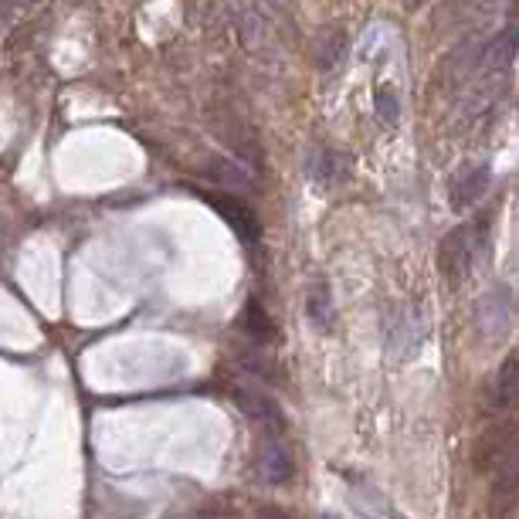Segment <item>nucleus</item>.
I'll list each match as a JSON object with an SVG mask.
<instances>
[{
	"instance_id": "nucleus-1",
	"label": "nucleus",
	"mask_w": 519,
	"mask_h": 519,
	"mask_svg": "<svg viewBox=\"0 0 519 519\" xmlns=\"http://www.w3.org/2000/svg\"><path fill=\"white\" fill-rule=\"evenodd\" d=\"M431 333L428 313L425 306L418 302H408V306L394 309L391 316L384 319V346H387V357L391 360H411L421 353Z\"/></svg>"
},
{
	"instance_id": "nucleus-2",
	"label": "nucleus",
	"mask_w": 519,
	"mask_h": 519,
	"mask_svg": "<svg viewBox=\"0 0 519 519\" xmlns=\"http://www.w3.org/2000/svg\"><path fill=\"white\" fill-rule=\"evenodd\" d=\"M479 252H482V228L475 221L448 231L438 248V265H441V272H445V279L462 282L475 268V262H479Z\"/></svg>"
},
{
	"instance_id": "nucleus-3",
	"label": "nucleus",
	"mask_w": 519,
	"mask_h": 519,
	"mask_svg": "<svg viewBox=\"0 0 519 519\" xmlns=\"http://www.w3.org/2000/svg\"><path fill=\"white\" fill-rule=\"evenodd\" d=\"M516 452H519V428L513 421H499V425H489L479 438H475L472 465H475V472H496V469H503Z\"/></svg>"
},
{
	"instance_id": "nucleus-4",
	"label": "nucleus",
	"mask_w": 519,
	"mask_h": 519,
	"mask_svg": "<svg viewBox=\"0 0 519 519\" xmlns=\"http://www.w3.org/2000/svg\"><path fill=\"white\" fill-rule=\"evenodd\" d=\"M513 316V296L503 285H496V289L475 302V330L492 343L506 340L509 330H513Z\"/></svg>"
},
{
	"instance_id": "nucleus-5",
	"label": "nucleus",
	"mask_w": 519,
	"mask_h": 519,
	"mask_svg": "<svg viewBox=\"0 0 519 519\" xmlns=\"http://www.w3.org/2000/svg\"><path fill=\"white\" fill-rule=\"evenodd\" d=\"M255 472L265 486H285V482L296 475V465H292V452L282 441L279 431H268V438L258 445L255 455Z\"/></svg>"
},
{
	"instance_id": "nucleus-6",
	"label": "nucleus",
	"mask_w": 519,
	"mask_h": 519,
	"mask_svg": "<svg viewBox=\"0 0 519 519\" xmlns=\"http://www.w3.org/2000/svg\"><path fill=\"white\" fill-rule=\"evenodd\" d=\"M496 99H499V75H486V79H479L458 99V119L469 126L482 123L496 109Z\"/></svg>"
},
{
	"instance_id": "nucleus-7",
	"label": "nucleus",
	"mask_w": 519,
	"mask_h": 519,
	"mask_svg": "<svg viewBox=\"0 0 519 519\" xmlns=\"http://www.w3.org/2000/svg\"><path fill=\"white\" fill-rule=\"evenodd\" d=\"M207 204H211L214 211H218L221 218L228 221V228L235 231V235L245 241V245H255V241H258V221H255V214L248 211V207L241 204L235 194H207Z\"/></svg>"
},
{
	"instance_id": "nucleus-8",
	"label": "nucleus",
	"mask_w": 519,
	"mask_h": 519,
	"mask_svg": "<svg viewBox=\"0 0 519 519\" xmlns=\"http://www.w3.org/2000/svg\"><path fill=\"white\" fill-rule=\"evenodd\" d=\"M519 45V31H503L496 34V38H489L486 45L475 48V75H499L503 68L509 65V58H513V51Z\"/></svg>"
},
{
	"instance_id": "nucleus-9",
	"label": "nucleus",
	"mask_w": 519,
	"mask_h": 519,
	"mask_svg": "<svg viewBox=\"0 0 519 519\" xmlns=\"http://www.w3.org/2000/svg\"><path fill=\"white\" fill-rule=\"evenodd\" d=\"M492 475H496V482H492V492H489V513L492 516L513 513L519 503V452Z\"/></svg>"
},
{
	"instance_id": "nucleus-10",
	"label": "nucleus",
	"mask_w": 519,
	"mask_h": 519,
	"mask_svg": "<svg viewBox=\"0 0 519 519\" xmlns=\"http://www.w3.org/2000/svg\"><path fill=\"white\" fill-rule=\"evenodd\" d=\"M235 404L252 421H258V425H265L268 431H279V435H282V414H279V408H275V401L268 394L252 391V387H238Z\"/></svg>"
},
{
	"instance_id": "nucleus-11",
	"label": "nucleus",
	"mask_w": 519,
	"mask_h": 519,
	"mask_svg": "<svg viewBox=\"0 0 519 519\" xmlns=\"http://www.w3.org/2000/svg\"><path fill=\"white\" fill-rule=\"evenodd\" d=\"M207 177L214 180V184L235 190V194H252L255 190V173L245 167V163L238 160H228V157H214L211 163L204 167Z\"/></svg>"
},
{
	"instance_id": "nucleus-12",
	"label": "nucleus",
	"mask_w": 519,
	"mask_h": 519,
	"mask_svg": "<svg viewBox=\"0 0 519 519\" xmlns=\"http://www.w3.org/2000/svg\"><path fill=\"white\" fill-rule=\"evenodd\" d=\"M492 408H519V353H509V357L499 363L496 380H492Z\"/></svg>"
},
{
	"instance_id": "nucleus-13",
	"label": "nucleus",
	"mask_w": 519,
	"mask_h": 519,
	"mask_svg": "<svg viewBox=\"0 0 519 519\" xmlns=\"http://www.w3.org/2000/svg\"><path fill=\"white\" fill-rule=\"evenodd\" d=\"M306 170H309V180L319 187H336L340 180L346 177V160H343V153H336V150H316L313 157H309L306 163Z\"/></svg>"
},
{
	"instance_id": "nucleus-14",
	"label": "nucleus",
	"mask_w": 519,
	"mask_h": 519,
	"mask_svg": "<svg viewBox=\"0 0 519 519\" xmlns=\"http://www.w3.org/2000/svg\"><path fill=\"white\" fill-rule=\"evenodd\" d=\"M486 190H489V170L486 167L465 170L462 177H455V184H452V207L455 211H465V207H472L482 194H486Z\"/></svg>"
},
{
	"instance_id": "nucleus-15",
	"label": "nucleus",
	"mask_w": 519,
	"mask_h": 519,
	"mask_svg": "<svg viewBox=\"0 0 519 519\" xmlns=\"http://www.w3.org/2000/svg\"><path fill=\"white\" fill-rule=\"evenodd\" d=\"M306 313H309V319H313V326H316V330H323V333H330V330H333L336 306H333V292L326 289L323 282H319V285H313V289H309Z\"/></svg>"
},
{
	"instance_id": "nucleus-16",
	"label": "nucleus",
	"mask_w": 519,
	"mask_h": 519,
	"mask_svg": "<svg viewBox=\"0 0 519 519\" xmlns=\"http://www.w3.org/2000/svg\"><path fill=\"white\" fill-rule=\"evenodd\" d=\"M343 55H346V34L343 31H323L319 34V41H316L319 72H330V68H336Z\"/></svg>"
},
{
	"instance_id": "nucleus-17",
	"label": "nucleus",
	"mask_w": 519,
	"mask_h": 519,
	"mask_svg": "<svg viewBox=\"0 0 519 519\" xmlns=\"http://www.w3.org/2000/svg\"><path fill=\"white\" fill-rule=\"evenodd\" d=\"M241 326H245V333L252 336L255 343H272L275 340V323L268 319V313L262 306H258V302H248V306H245Z\"/></svg>"
},
{
	"instance_id": "nucleus-18",
	"label": "nucleus",
	"mask_w": 519,
	"mask_h": 519,
	"mask_svg": "<svg viewBox=\"0 0 519 519\" xmlns=\"http://www.w3.org/2000/svg\"><path fill=\"white\" fill-rule=\"evenodd\" d=\"M374 112L380 119H384L387 126H394L397 119H401V102H397V95L391 89H380L374 95Z\"/></svg>"
},
{
	"instance_id": "nucleus-19",
	"label": "nucleus",
	"mask_w": 519,
	"mask_h": 519,
	"mask_svg": "<svg viewBox=\"0 0 519 519\" xmlns=\"http://www.w3.org/2000/svg\"><path fill=\"white\" fill-rule=\"evenodd\" d=\"M235 24L241 28V34H245L248 45H255V41L265 34V21H262V14H258V11H238Z\"/></svg>"
},
{
	"instance_id": "nucleus-20",
	"label": "nucleus",
	"mask_w": 519,
	"mask_h": 519,
	"mask_svg": "<svg viewBox=\"0 0 519 519\" xmlns=\"http://www.w3.org/2000/svg\"><path fill=\"white\" fill-rule=\"evenodd\" d=\"M255 519H292V516H289V513H282L279 506H262V509H258V513H255Z\"/></svg>"
},
{
	"instance_id": "nucleus-21",
	"label": "nucleus",
	"mask_w": 519,
	"mask_h": 519,
	"mask_svg": "<svg viewBox=\"0 0 519 519\" xmlns=\"http://www.w3.org/2000/svg\"><path fill=\"white\" fill-rule=\"evenodd\" d=\"M319 519H336V516H330V513H326V516H319Z\"/></svg>"
},
{
	"instance_id": "nucleus-22",
	"label": "nucleus",
	"mask_w": 519,
	"mask_h": 519,
	"mask_svg": "<svg viewBox=\"0 0 519 519\" xmlns=\"http://www.w3.org/2000/svg\"><path fill=\"white\" fill-rule=\"evenodd\" d=\"M411 4H421V0H411Z\"/></svg>"
}]
</instances>
